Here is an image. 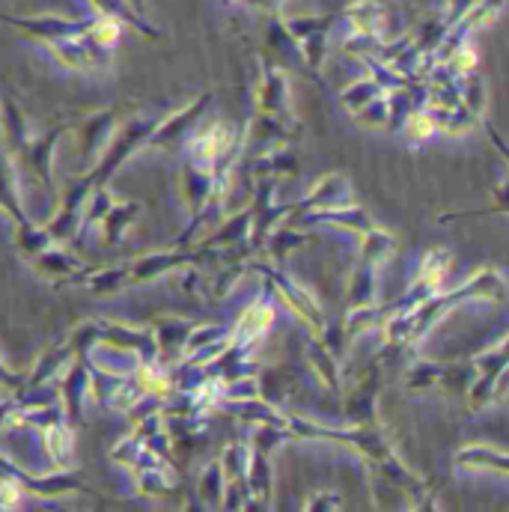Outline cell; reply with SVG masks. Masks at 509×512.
<instances>
[{
  "label": "cell",
  "instance_id": "6da1fadb",
  "mask_svg": "<svg viewBox=\"0 0 509 512\" xmlns=\"http://www.w3.org/2000/svg\"><path fill=\"white\" fill-rule=\"evenodd\" d=\"M509 283L504 277V271L498 268H480L474 271L462 286L456 289H447V292H435L429 301H423L417 310L405 313V316H390L384 319V343L390 346H399V349H408L414 343H420L450 310L462 307V304H471V301H489V304H504L507 301Z\"/></svg>",
  "mask_w": 509,
  "mask_h": 512
},
{
  "label": "cell",
  "instance_id": "d6986e66",
  "mask_svg": "<svg viewBox=\"0 0 509 512\" xmlns=\"http://www.w3.org/2000/svg\"><path fill=\"white\" fill-rule=\"evenodd\" d=\"M18 167H15V158L12 152L3 146L0 140V215L9 218L12 224H24L30 221V215L24 212L21 206V194H18Z\"/></svg>",
  "mask_w": 509,
  "mask_h": 512
},
{
  "label": "cell",
  "instance_id": "ba28073f",
  "mask_svg": "<svg viewBox=\"0 0 509 512\" xmlns=\"http://www.w3.org/2000/svg\"><path fill=\"white\" fill-rule=\"evenodd\" d=\"M209 256L200 248H185V245H176V248H167V251H152V254L137 256V259H128V283L131 286H143V283H155L173 271H182V268H194L200 262H206Z\"/></svg>",
  "mask_w": 509,
  "mask_h": 512
},
{
  "label": "cell",
  "instance_id": "ab89813d",
  "mask_svg": "<svg viewBox=\"0 0 509 512\" xmlns=\"http://www.w3.org/2000/svg\"><path fill=\"white\" fill-rule=\"evenodd\" d=\"M230 337V328H224V325H218V322H209V325H194V331H191V337H188V346H185V358H191V355H197V352H203V349H209V346H215V343H221V340H227ZM182 358V361H185Z\"/></svg>",
  "mask_w": 509,
  "mask_h": 512
},
{
  "label": "cell",
  "instance_id": "d6a6232c",
  "mask_svg": "<svg viewBox=\"0 0 509 512\" xmlns=\"http://www.w3.org/2000/svg\"><path fill=\"white\" fill-rule=\"evenodd\" d=\"M384 325V307L379 304H370V307H349L346 313V322H343V334H346V343L358 340L361 334L373 331V328H382Z\"/></svg>",
  "mask_w": 509,
  "mask_h": 512
},
{
  "label": "cell",
  "instance_id": "5bb4252c",
  "mask_svg": "<svg viewBox=\"0 0 509 512\" xmlns=\"http://www.w3.org/2000/svg\"><path fill=\"white\" fill-rule=\"evenodd\" d=\"M197 322L191 319H182V316H161L152 322V334H155V343H158V364L164 367H176L182 364L185 358V346H188V337L194 331Z\"/></svg>",
  "mask_w": 509,
  "mask_h": 512
},
{
  "label": "cell",
  "instance_id": "b9f144b4",
  "mask_svg": "<svg viewBox=\"0 0 509 512\" xmlns=\"http://www.w3.org/2000/svg\"><path fill=\"white\" fill-rule=\"evenodd\" d=\"M289 441H295L289 426H254L251 432V447L262 453H274L280 444H289Z\"/></svg>",
  "mask_w": 509,
  "mask_h": 512
},
{
  "label": "cell",
  "instance_id": "8992f818",
  "mask_svg": "<svg viewBox=\"0 0 509 512\" xmlns=\"http://www.w3.org/2000/svg\"><path fill=\"white\" fill-rule=\"evenodd\" d=\"M450 265H453L450 251H438V248L426 251V254L420 256V265H417V274H414L411 286H408L393 304L384 307V319H390V316H405V313L417 310L423 301H429L435 292H441V283L447 280Z\"/></svg>",
  "mask_w": 509,
  "mask_h": 512
},
{
  "label": "cell",
  "instance_id": "d590c367",
  "mask_svg": "<svg viewBox=\"0 0 509 512\" xmlns=\"http://www.w3.org/2000/svg\"><path fill=\"white\" fill-rule=\"evenodd\" d=\"M393 254H396V239L390 233H384L382 227H376L367 236H361V259L364 262L382 265Z\"/></svg>",
  "mask_w": 509,
  "mask_h": 512
},
{
  "label": "cell",
  "instance_id": "f1b7e54d",
  "mask_svg": "<svg viewBox=\"0 0 509 512\" xmlns=\"http://www.w3.org/2000/svg\"><path fill=\"white\" fill-rule=\"evenodd\" d=\"M310 242H313V236L304 227H286V224H280V227H274L268 233V239L262 245V254L268 256V259H274V262H283L286 256L295 254L298 248H304Z\"/></svg>",
  "mask_w": 509,
  "mask_h": 512
},
{
  "label": "cell",
  "instance_id": "4fadbf2b",
  "mask_svg": "<svg viewBox=\"0 0 509 512\" xmlns=\"http://www.w3.org/2000/svg\"><path fill=\"white\" fill-rule=\"evenodd\" d=\"M319 224H328V227H337V230H349L358 239L379 227L373 221V215L364 206H358V203L337 206V209H322V212H310V215H304V218H298L295 224H286V227H304V230H310V227H319Z\"/></svg>",
  "mask_w": 509,
  "mask_h": 512
},
{
  "label": "cell",
  "instance_id": "ac0fdd59",
  "mask_svg": "<svg viewBox=\"0 0 509 512\" xmlns=\"http://www.w3.org/2000/svg\"><path fill=\"white\" fill-rule=\"evenodd\" d=\"M30 265H33L45 280H51V283H57V286H75V283L81 280V274L87 271L84 259H78L72 251H66V248H60V245H51V248H45L39 256H33Z\"/></svg>",
  "mask_w": 509,
  "mask_h": 512
},
{
  "label": "cell",
  "instance_id": "db71d44e",
  "mask_svg": "<svg viewBox=\"0 0 509 512\" xmlns=\"http://www.w3.org/2000/svg\"><path fill=\"white\" fill-rule=\"evenodd\" d=\"M233 3H236V0H233Z\"/></svg>",
  "mask_w": 509,
  "mask_h": 512
},
{
  "label": "cell",
  "instance_id": "60d3db41",
  "mask_svg": "<svg viewBox=\"0 0 509 512\" xmlns=\"http://www.w3.org/2000/svg\"><path fill=\"white\" fill-rule=\"evenodd\" d=\"M120 21L117 18H108V15H102V18H96L93 24H87V39L93 42V45H99V48H105V51H111L117 42H120Z\"/></svg>",
  "mask_w": 509,
  "mask_h": 512
},
{
  "label": "cell",
  "instance_id": "e575fe53",
  "mask_svg": "<svg viewBox=\"0 0 509 512\" xmlns=\"http://www.w3.org/2000/svg\"><path fill=\"white\" fill-rule=\"evenodd\" d=\"M248 465H251V444H227L224 453H221V468H224V477L227 483H239V480H248Z\"/></svg>",
  "mask_w": 509,
  "mask_h": 512
},
{
  "label": "cell",
  "instance_id": "5b68a950",
  "mask_svg": "<svg viewBox=\"0 0 509 512\" xmlns=\"http://www.w3.org/2000/svg\"><path fill=\"white\" fill-rule=\"evenodd\" d=\"M72 128V123H60V126L48 128L45 134H30V140L12 155L15 167H18V179L33 182L39 191L54 194L57 197V185H54V152L60 137Z\"/></svg>",
  "mask_w": 509,
  "mask_h": 512
},
{
  "label": "cell",
  "instance_id": "44dd1931",
  "mask_svg": "<svg viewBox=\"0 0 509 512\" xmlns=\"http://www.w3.org/2000/svg\"><path fill=\"white\" fill-rule=\"evenodd\" d=\"M251 176L254 179H292L298 176V155L289 152L286 146H271V149H262L251 161Z\"/></svg>",
  "mask_w": 509,
  "mask_h": 512
},
{
  "label": "cell",
  "instance_id": "f907efd6",
  "mask_svg": "<svg viewBox=\"0 0 509 512\" xmlns=\"http://www.w3.org/2000/svg\"><path fill=\"white\" fill-rule=\"evenodd\" d=\"M352 18H355V24L364 30V33H376L379 30V24H376V12H373V6H355L352 9Z\"/></svg>",
  "mask_w": 509,
  "mask_h": 512
},
{
  "label": "cell",
  "instance_id": "4316f807",
  "mask_svg": "<svg viewBox=\"0 0 509 512\" xmlns=\"http://www.w3.org/2000/svg\"><path fill=\"white\" fill-rule=\"evenodd\" d=\"M0 140L3 146L15 155L27 140H30V128H27V117L18 108V102L6 93H0Z\"/></svg>",
  "mask_w": 509,
  "mask_h": 512
},
{
  "label": "cell",
  "instance_id": "4dcf8cb0",
  "mask_svg": "<svg viewBox=\"0 0 509 512\" xmlns=\"http://www.w3.org/2000/svg\"><path fill=\"white\" fill-rule=\"evenodd\" d=\"M224 489H227V477H224L221 459L218 462H209L200 471V477H197V501H200V507L221 510L224 507Z\"/></svg>",
  "mask_w": 509,
  "mask_h": 512
},
{
  "label": "cell",
  "instance_id": "e0dca14e",
  "mask_svg": "<svg viewBox=\"0 0 509 512\" xmlns=\"http://www.w3.org/2000/svg\"><path fill=\"white\" fill-rule=\"evenodd\" d=\"M304 361H307L310 373L316 376V382L322 384L331 396H343V370H340L337 352L328 349L322 343V337L310 334L304 340Z\"/></svg>",
  "mask_w": 509,
  "mask_h": 512
},
{
  "label": "cell",
  "instance_id": "74e56055",
  "mask_svg": "<svg viewBox=\"0 0 509 512\" xmlns=\"http://www.w3.org/2000/svg\"><path fill=\"white\" fill-rule=\"evenodd\" d=\"M399 134H405L408 143L420 146V143H426L432 134H438V126H435V117L429 114V108H417V111H411V114L405 117Z\"/></svg>",
  "mask_w": 509,
  "mask_h": 512
},
{
  "label": "cell",
  "instance_id": "c3c4849f",
  "mask_svg": "<svg viewBox=\"0 0 509 512\" xmlns=\"http://www.w3.org/2000/svg\"><path fill=\"white\" fill-rule=\"evenodd\" d=\"M24 489L12 477H0V510H18L24 504Z\"/></svg>",
  "mask_w": 509,
  "mask_h": 512
},
{
  "label": "cell",
  "instance_id": "1f68e13d",
  "mask_svg": "<svg viewBox=\"0 0 509 512\" xmlns=\"http://www.w3.org/2000/svg\"><path fill=\"white\" fill-rule=\"evenodd\" d=\"M134 483H137V492L143 498L161 501V498H167L176 489V474H173L170 465H152V468L137 471L134 474Z\"/></svg>",
  "mask_w": 509,
  "mask_h": 512
},
{
  "label": "cell",
  "instance_id": "7a4b0ae2",
  "mask_svg": "<svg viewBox=\"0 0 509 512\" xmlns=\"http://www.w3.org/2000/svg\"><path fill=\"white\" fill-rule=\"evenodd\" d=\"M248 271H254L262 277V283H265V292L268 295H274L277 301H283V307L310 331V334H322L325 331V313H322V307H319V301H316V295L307 289V286H301L295 277H289L280 265H274L271 259H248Z\"/></svg>",
  "mask_w": 509,
  "mask_h": 512
},
{
  "label": "cell",
  "instance_id": "cb8c5ba5",
  "mask_svg": "<svg viewBox=\"0 0 509 512\" xmlns=\"http://www.w3.org/2000/svg\"><path fill=\"white\" fill-rule=\"evenodd\" d=\"M75 286H84L87 292H93L96 298H111L117 292H123L128 283V262L120 265H102V268H87L81 274V280Z\"/></svg>",
  "mask_w": 509,
  "mask_h": 512
},
{
  "label": "cell",
  "instance_id": "9a60e30c",
  "mask_svg": "<svg viewBox=\"0 0 509 512\" xmlns=\"http://www.w3.org/2000/svg\"><path fill=\"white\" fill-rule=\"evenodd\" d=\"M87 399H90V364L84 358H75L72 367L60 376V405L66 411L69 426L84 423Z\"/></svg>",
  "mask_w": 509,
  "mask_h": 512
},
{
  "label": "cell",
  "instance_id": "52a82bcc",
  "mask_svg": "<svg viewBox=\"0 0 509 512\" xmlns=\"http://www.w3.org/2000/svg\"><path fill=\"white\" fill-rule=\"evenodd\" d=\"M93 194V182L87 173L66 179L63 188H57V203H54V215L48 218V233L57 245L75 242L78 230H81V218H84V206Z\"/></svg>",
  "mask_w": 509,
  "mask_h": 512
},
{
  "label": "cell",
  "instance_id": "30bf717a",
  "mask_svg": "<svg viewBox=\"0 0 509 512\" xmlns=\"http://www.w3.org/2000/svg\"><path fill=\"white\" fill-rule=\"evenodd\" d=\"M117 111L114 108H99L93 114H87L84 120L72 123V137H75V152L78 158L87 164V170L102 158L105 146L111 143L114 131H117Z\"/></svg>",
  "mask_w": 509,
  "mask_h": 512
},
{
  "label": "cell",
  "instance_id": "681fc988",
  "mask_svg": "<svg viewBox=\"0 0 509 512\" xmlns=\"http://www.w3.org/2000/svg\"><path fill=\"white\" fill-rule=\"evenodd\" d=\"M15 411H18V393H0V432L12 426Z\"/></svg>",
  "mask_w": 509,
  "mask_h": 512
},
{
  "label": "cell",
  "instance_id": "f5cc1de1",
  "mask_svg": "<svg viewBox=\"0 0 509 512\" xmlns=\"http://www.w3.org/2000/svg\"><path fill=\"white\" fill-rule=\"evenodd\" d=\"M483 126H486V134H489L492 146L498 149V155H501V158L507 161V167H509V143H507V140H504V134H501L498 128L492 126V123H483Z\"/></svg>",
  "mask_w": 509,
  "mask_h": 512
},
{
  "label": "cell",
  "instance_id": "3957f363",
  "mask_svg": "<svg viewBox=\"0 0 509 512\" xmlns=\"http://www.w3.org/2000/svg\"><path fill=\"white\" fill-rule=\"evenodd\" d=\"M158 123H161V117H155V114H131L128 120H123L114 131L111 143L105 146L102 158L90 170H84L90 176L93 188L111 185V179L126 167L128 158L137 155L140 149H146V143H149V137H152Z\"/></svg>",
  "mask_w": 509,
  "mask_h": 512
},
{
  "label": "cell",
  "instance_id": "f546056e",
  "mask_svg": "<svg viewBox=\"0 0 509 512\" xmlns=\"http://www.w3.org/2000/svg\"><path fill=\"white\" fill-rule=\"evenodd\" d=\"M12 242H15L18 254L24 256L27 262H30L33 256L42 254L45 248L57 245V242L51 239L48 227H45V224H36L33 218L24 221V224H12Z\"/></svg>",
  "mask_w": 509,
  "mask_h": 512
},
{
  "label": "cell",
  "instance_id": "7402d4cb",
  "mask_svg": "<svg viewBox=\"0 0 509 512\" xmlns=\"http://www.w3.org/2000/svg\"><path fill=\"white\" fill-rule=\"evenodd\" d=\"M453 465L462 471H492L509 477V453L498 447H483V444H468L453 456Z\"/></svg>",
  "mask_w": 509,
  "mask_h": 512
},
{
  "label": "cell",
  "instance_id": "9c48e42d",
  "mask_svg": "<svg viewBox=\"0 0 509 512\" xmlns=\"http://www.w3.org/2000/svg\"><path fill=\"white\" fill-rule=\"evenodd\" d=\"M212 99H215L212 93H200V96L191 99L185 108H179V111L161 117V123L152 131L146 149H176L179 143H185V140L194 134L197 123L206 117V111L212 108Z\"/></svg>",
  "mask_w": 509,
  "mask_h": 512
},
{
  "label": "cell",
  "instance_id": "603a6c76",
  "mask_svg": "<svg viewBox=\"0 0 509 512\" xmlns=\"http://www.w3.org/2000/svg\"><path fill=\"white\" fill-rule=\"evenodd\" d=\"M140 209H143V203H137V200H117L114 206H111V212L102 218V224H99V233H102V242L108 245V248H117V245H123L128 236V230L134 227V221L140 218Z\"/></svg>",
  "mask_w": 509,
  "mask_h": 512
},
{
  "label": "cell",
  "instance_id": "83f0119b",
  "mask_svg": "<svg viewBox=\"0 0 509 512\" xmlns=\"http://www.w3.org/2000/svg\"><path fill=\"white\" fill-rule=\"evenodd\" d=\"M376 268L373 262H364L358 259V265L352 268V277H349V289H346V301L349 307H370V304H379V277H376Z\"/></svg>",
  "mask_w": 509,
  "mask_h": 512
},
{
  "label": "cell",
  "instance_id": "f35d334b",
  "mask_svg": "<svg viewBox=\"0 0 509 512\" xmlns=\"http://www.w3.org/2000/svg\"><path fill=\"white\" fill-rule=\"evenodd\" d=\"M242 274H248V259H227V265L212 277V286H209V295L212 298H227L233 289H236V283L242 280Z\"/></svg>",
  "mask_w": 509,
  "mask_h": 512
},
{
  "label": "cell",
  "instance_id": "8d00e7d4",
  "mask_svg": "<svg viewBox=\"0 0 509 512\" xmlns=\"http://www.w3.org/2000/svg\"><path fill=\"white\" fill-rule=\"evenodd\" d=\"M292 33L295 39H301V54L307 60L310 69H319L322 60H325V30H307L304 24H292Z\"/></svg>",
  "mask_w": 509,
  "mask_h": 512
},
{
  "label": "cell",
  "instance_id": "7bdbcfd3",
  "mask_svg": "<svg viewBox=\"0 0 509 512\" xmlns=\"http://www.w3.org/2000/svg\"><path fill=\"white\" fill-rule=\"evenodd\" d=\"M146 450V441L131 429L126 438L111 450V462H117L120 468H126V471H134L137 468V462H140V453Z\"/></svg>",
  "mask_w": 509,
  "mask_h": 512
},
{
  "label": "cell",
  "instance_id": "bcb514c9",
  "mask_svg": "<svg viewBox=\"0 0 509 512\" xmlns=\"http://www.w3.org/2000/svg\"><path fill=\"white\" fill-rule=\"evenodd\" d=\"M444 63L450 66V72H453L456 78H465V75L477 72V54H474L471 48H465V45H462L459 51H453Z\"/></svg>",
  "mask_w": 509,
  "mask_h": 512
},
{
  "label": "cell",
  "instance_id": "484cf974",
  "mask_svg": "<svg viewBox=\"0 0 509 512\" xmlns=\"http://www.w3.org/2000/svg\"><path fill=\"white\" fill-rule=\"evenodd\" d=\"M295 128L298 126H289V123H283V120H277V117H271V114H259V111H254L251 123L245 128V143H256V146H262V149L286 146V143L292 140Z\"/></svg>",
  "mask_w": 509,
  "mask_h": 512
},
{
  "label": "cell",
  "instance_id": "8fae6325",
  "mask_svg": "<svg viewBox=\"0 0 509 512\" xmlns=\"http://www.w3.org/2000/svg\"><path fill=\"white\" fill-rule=\"evenodd\" d=\"M349 203H355V191H352L349 179L343 173H328V176L316 179V185L298 203H292V209H289L283 224H295L298 218H304L310 212L337 209V206H349Z\"/></svg>",
  "mask_w": 509,
  "mask_h": 512
},
{
  "label": "cell",
  "instance_id": "ffe728a7",
  "mask_svg": "<svg viewBox=\"0 0 509 512\" xmlns=\"http://www.w3.org/2000/svg\"><path fill=\"white\" fill-rule=\"evenodd\" d=\"M42 441V456L48 459L51 468H72L75 465V426L57 423L45 432H39Z\"/></svg>",
  "mask_w": 509,
  "mask_h": 512
},
{
  "label": "cell",
  "instance_id": "d4e9b609",
  "mask_svg": "<svg viewBox=\"0 0 509 512\" xmlns=\"http://www.w3.org/2000/svg\"><path fill=\"white\" fill-rule=\"evenodd\" d=\"M248 489H251V510H268V507H271V492H274L271 453H262V450H254V447H251Z\"/></svg>",
  "mask_w": 509,
  "mask_h": 512
},
{
  "label": "cell",
  "instance_id": "f6af8a7d",
  "mask_svg": "<svg viewBox=\"0 0 509 512\" xmlns=\"http://www.w3.org/2000/svg\"><path fill=\"white\" fill-rule=\"evenodd\" d=\"M355 123L364 128H387V123H390V96L384 93L376 102H370L361 114H355Z\"/></svg>",
  "mask_w": 509,
  "mask_h": 512
},
{
  "label": "cell",
  "instance_id": "2e32d148",
  "mask_svg": "<svg viewBox=\"0 0 509 512\" xmlns=\"http://www.w3.org/2000/svg\"><path fill=\"white\" fill-rule=\"evenodd\" d=\"M75 358H78V349H75V343H72L69 337L60 340V343H54V346H48V349L33 361L30 373L24 376V390H36V387L54 384L69 367H72Z\"/></svg>",
  "mask_w": 509,
  "mask_h": 512
},
{
  "label": "cell",
  "instance_id": "836d02e7",
  "mask_svg": "<svg viewBox=\"0 0 509 512\" xmlns=\"http://www.w3.org/2000/svg\"><path fill=\"white\" fill-rule=\"evenodd\" d=\"M384 93H387V90H384L376 78H370V81H358V84H352V87H346V90L340 93V105L355 117V114H361L370 102H376V99L384 96Z\"/></svg>",
  "mask_w": 509,
  "mask_h": 512
},
{
  "label": "cell",
  "instance_id": "7dc6e473",
  "mask_svg": "<svg viewBox=\"0 0 509 512\" xmlns=\"http://www.w3.org/2000/svg\"><path fill=\"white\" fill-rule=\"evenodd\" d=\"M304 510L307 512H334L343 510V498L331 489H322V492H310V498L304 501Z\"/></svg>",
  "mask_w": 509,
  "mask_h": 512
},
{
  "label": "cell",
  "instance_id": "7c38bea8",
  "mask_svg": "<svg viewBox=\"0 0 509 512\" xmlns=\"http://www.w3.org/2000/svg\"><path fill=\"white\" fill-rule=\"evenodd\" d=\"M254 111L259 114H271L289 126H298L292 111H289V78L277 69L262 63V75H259V87L254 93Z\"/></svg>",
  "mask_w": 509,
  "mask_h": 512
},
{
  "label": "cell",
  "instance_id": "816d5d0a",
  "mask_svg": "<svg viewBox=\"0 0 509 512\" xmlns=\"http://www.w3.org/2000/svg\"><path fill=\"white\" fill-rule=\"evenodd\" d=\"M24 390V376H15L3 361H0V393H18Z\"/></svg>",
  "mask_w": 509,
  "mask_h": 512
},
{
  "label": "cell",
  "instance_id": "ee69618b",
  "mask_svg": "<svg viewBox=\"0 0 509 512\" xmlns=\"http://www.w3.org/2000/svg\"><path fill=\"white\" fill-rule=\"evenodd\" d=\"M459 93H462V105L471 108L477 117H483V108H486V93H483V81L477 72L459 78Z\"/></svg>",
  "mask_w": 509,
  "mask_h": 512
},
{
  "label": "cell",
  "instance_id": "277c9868",
  "mask_svg": "<svg viewBox=\"0 0 509 512\" xmlns=\"http://www.w3.org/2000/svg\"><path fill=\"white\" fill-rule=\"evenodd\" d=\"M405 387L411 393H444V396H468L471 384L477 382V367L474 361H453V364H438V361H414L405 376Z\"/></svg>",
  "mask_w": 509,
  "mask_h": 512
}]
</instances>
